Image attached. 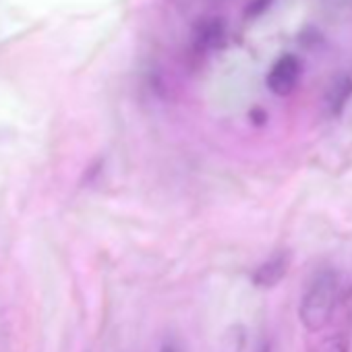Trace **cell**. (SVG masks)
Segmentation results:
<instances>
[{
	"instance_id": "6da1fadb",
	"label": "cell",
	"mask_w": 352,
	"mask_h": 352,
	"mask_svg": "<svg viewBox=\"0 0 352 352\" xmlns=\"http://www.w3.org/2000/svg\"><path fill=\"white\" fill-rule=\"evenodd\" d=\"M338 276L331 270H319L311 276L298 305V319L309 331H321L336 309Z\"/></svg>"
},
{
	"instance_id": "7a4b0ae2",
	"label": "cell",
	"mask_w": 352,
	"mask_h": 352,
	"mask_svg": "<svg viewBox=\"0 0 352 352\" xmlns=\"http://www.w3.org/2000/svg\"><path fill=\"white\" fill-rule=\"evenodd\" d=\"M228 40V25L222 17H201L191 34V46L197 54H210L224 48Z\"/></svg>"
},
{
	"instance_id": "3957f363",
	"label": "cell",
	"mask_w": 352,
	"mask_h": 352,
	"mask_svg": "<svg viewBox=\"0 0 352 352\" xmlns=\"http://www.w3.org/2000/svg\"><path fill=\"white\" fill-rule=\"evenodd\" d=\"M300 75H302V63L298 60V56L284 54L272 65L265 83H267L272 94L290 96L296 89V85L300 81Z\"/></svg>"
},
{
	"instance_id": "277c9868",
	"label": "cell",
	"mask_w": 352,
	"mask_h": 352,
	"mask_svg": "<svg viewBox=\"0 0 352 352\" xmlns=\"http://www.w3.org/2000/svg\"><path fill=\"white\" fill-rule=\"evenodd\" d=\"M288 265H290V255L288 253H278L272 259L263 261L255 270V274H253L255 286H259V288H272V286H276L286 276Z\"/></svg>"
},
{
	"instance_id": "5b68a950",
	"label": "cell",
	"mask_w": 352,
	"mask_h": 352,
	"mask_svg": "<svg viewBox=\"0 0 352 352\" xmlns=\"http://www.w3.org/2000/svg\"><path fill=\"white\" fill-rule=\"evenodd\" d=\"M350 96H352V73H342L327 89V96H325L327 110L331 114H340Z\"/></svg>"
},
{
	"instance_id": "8992f818",
	"label": "cell",
	"mask_w": 352,
	"mask_h": 352,
	"mask_svg": "<svg viewBox=\"0 0 352 352\" xmlns=\"http://www.w3.org/2000/svg\"><path fill=\"white\" fill-rule=\"evenodd\" d=\"M313 352H348V340L342 333L327 336L313 348Z\"/></svg>"
},
{
	"instance_id": "52a82bcc",
	"label": "cell",
	"mask_w": 352,
	"mask_h": 352,
	"mask_svg": "<svg viewBox=\"0 0 352 352\" xmlns=\"http://www.w3.org/2000/svg\"><path fill=\"white\" fill-rule=\"evenodd\" d=\"M272 5V0H249V5H247V17L255 19L259 15H263Z\"/></svg>"
},
{
	"instance_id": "ba28073f",
	"label": "cell",
	"mask_w": 352,
	"mask_h": 352,
	"mask_svg": "<svg viewBox=\"0 0 352 352\" xmlns=\"http://www.w3.org/2000/svg\"><path fill=\"white\" fill-rule=\"evenodd\" d=\"M160 352H187L179 342H166L162 348H160Z\"/></svg>"
},
{
	"instance_id": "9c48e42d",
	"label": "cell",
	"mask_w": 352,
	"mask_h": 352,
	"mask_svg": "<svg viewBox=\"0 0 352 352\" xmlns=\"http://www.w3.org/2000/svg\"><path fill=\"white\" fill-rule=\"evenodd\" d=\"M333 7H340V9H352V0H327Z\"/></svg>"
},
{
	"instance_id": "30bf717a",
	"label": "cell",
	"mask_w": 352,
	"mask_h": 352,
	"mask_svg": "<svg viewBox=\"0 0 352 352\" xmlns=\"http://www.w3.org/2000/svg\"><path fill=\"white\" fill-rule=\"evenodd\" d=\"M259 352H270V348H267V346H263V348H261Z\"/></svg>"
}]
</instances>
